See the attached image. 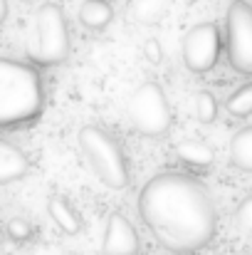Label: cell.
<instances>
[{
	"instance_id": "obj_9",
	"label": "cell",
	"mask_w": 252,
	"mask_h": 255,
	"mask_svg": "<svg viewBox=\"0 0 252 255\" xmlns=\"http://www.w3.org/2000/svg\"><path fill=\"white\" fill-rule=\"evenodd\" d=\"M30 173V159L10 141H0V183L7 186Z\"/></svg>"
},
{
	"instance_id": "obj_8",
	"label": "cell",
	"mask_w": 252,
	"mask_h": 255,
	"mask_svg": "<svg viewBox=\"0 0 252 255\" xmlns=\"http://www.w3.org/2000/svg\"><path fill=\"white\" fill-rule=\"evenodd\" d=\"M101 253L104 255H139L141 241L136 228L124 213H111L104 226L101 236Z\"/></svg>"
},
{
	"instance_id": "obj_18",
	"label": "cell",
	"mask_w": 252,
	"mask_h": 255,
	"mask_svg": "<svg viewBox=\"0 0 252 255\" xmlns=\"http://www.w3.org/2000/svg\"><path fill=\"white\" fill-rule=\"evenodd\" d=\"M235 223H238L240 231L252 233V193L250 196H245L243 203L238 206V211H235Z\"/></svg>"
},
{
	"instance_id": "obj_19",
	"label": "cell",
	"mask_w": 252,
	"mask_h": 255,
	"mask_svg": "<svg viewBox=\"0 0 252 255\" xmlns=\"http://www.w3.org/2000/svg\"><path fill=\"white\" fill-rule=\"evenodd\" d=\"M144 57H146L151 65H159V62H161L164 50H161V42H159L156 37H149V40L144 42Z\"/></svg>"
},
{
	"instance_id": "obj_6",
	"label": "cell",
	"mask_w": 252,
	"mask_h": 255,
	"mask_svg": "<svg viewBox=\"0 0 252 255\" xmlns=\"http://www.w3.org/2000/svg\"><path fill=\"white\" fill-rule=\"evenodd\" d=\"M228 62L235 72L252 77V5L238 0L228 7Z\"/></svg>"
},
{
	"instance_id": "obj_1",
	"label": "cell",
	"mask_w": 252,
	"mask_h": 255,
	"mask_svg": "<svg viewBox=\"0 0 252 255\" xmlns=\"http://www.w3.org/2000/svg\"><path fill=\"white\" fill-rule=\"evenodd\" d=\"M139 216L154 241L178 255L205 248L218 233V208L208 188L178 171L159 173L144 183Z\"/></svg>"
},
{
	"instance_id": "obj_12",
	"label": "cell",
	"mask_w": 252,
	"mask_h": 255,
	"mask_svg": "<svg viewBox=\"0 0 252 255\" xmlns=\"http://www.w3.org/2000/svg\"><path fill=\"white\" fill-rule=\"evenodd\" d=\"M114 20V7L109 0H84L80 7V22L86 30H104Z\"/></svg>"
},
{
	"instance_id": "obj_10",
	"label": "cell",
	"mask_w": 252,
	"mask_h": 255,
	"mask_svg": "<svg viewBox=\"0 0 252 255\" xmlns=\"http://www.w3.org/2000/svg\"><path fill=\"white\" fill-rule=\"evenodd\" d=\"M47 213H50L52 223H55L62 233L77 236V233L82 231V216H80V211H77L65 196L52 193V196L47 198Z\"/></svg>"
},
{
	"instance_id": "obj_11",
	"label": "cell",
	"mask_w": 252,
	"mask_h": 255,
	"mask_svg": "<svg viewBox=\"0 0 252 255\" xmlns=\"http://www.w3.org/2000/svg\"><path fill=\"white\" fill-rule=\"evenodd\" d=\"M170 10V0H129L126 2V20L134 25H156Z\"/></svg>"
},
{
	"instance_id": "obj_17",
	"label": "cell",
	"mask_w": 252,
	"mask_h": 255,
	"mask_svg": "<svg viewBox=\"0 0 252 255\" xmlns=\"http://www.w3.org/2000/svg\"><path fill=\"white\" fill-rule=\"evenodd\" d=\"M5 231H7V238H10L12 243H27V241L35 236V231H32V223H30L27 218H20V216L10 218Z\"/></svg>"
},
{
	"instance_id": "obj_20",
	"label": "cell",
	"mask_w": 252,
	"mask_h": 255,
	"mask_svg": "<svg viewBox=\"0 0 252 255\" xmlns=\"http://www.w3.org/2000/svg\"><path fill=\"white\" fill-rule=\"evenodd\" d=\"M7 20V0H0V22Z\"/></svg>"
},
{
	"instance_id": "obj_2",
	"label": "cell",
	"mask_w": 252,
	"mask_h": 255,
	"mask_svg": "<svg viewBox=\"0 0 252 255\" xmlns=\"http://www.w3.org/2000/svg\"><path fill=\"white\" fill-rule=\"evenodd\" d=\"M45 89L40 70L20 60H0V127L30 124L42 114Z\"/></svg>"
},
{
	"instance_id": "obj_7",
	"label": "cell",
	"mask_w": 252,
	"mask_h": 255,
	"mask_svg": "<svg viewBox=\"0 0 252 255\" xmlns=\"http://www.w3.org/2000/svg\"><path fill=\"white\" fill-rule=\"evenodd\" d=\"M220 47H223V42H220V27H218V22H213V20L198 22L183 37L180 57H183L185 70H190L193 75L210 72L218 65V60H220Z\"/></svg>"
},
{
	"instance_id": "obj_14",
	"label": "cell",
	"mask_w": 252,
	"mask_h": 255,
	"mask_svg": "<svg viewBox=\"0 0 252 255\" xmlns=\"http://www.w3.org/2000/svg\"><path fill=\"white\" fill-rule=\"evenodd\" d=\"M230 164L240 171L252 173V127L240 129L230 139Z\"/></svg>"
},
{
	"instance_id": "obj_16",
	"label": "cell",
	"mask_w": 252,
	"mask_h": 255,
	"mask_svg": "<svg viewBox=\"0 0 252 255\" xmlns=\"http://www.w3.org/2000/svg\"><path fill=\"white\" fill-rule=\"evenodd\" d=\"M228 112L238 119H248L252 114V82L250 85H243L238 92H233L225 102Z\"/></svg>"
},
{
	"instance_id": "obj_5",
	"label": "cell",
	"mask_w": 252,
	"mask_h": 255,
	"mask_svg": "<svg viewBox=\"0 0 252 255\" xmlns=\"http://www.w3.org/2000/svg\"><path fill=\"white\" fill-rule=\"evenodd\" d=\"M129 122L134 127V131H139L141 136H164L170 129L173 114H170V104L166 99V92L161 89L159 82H144L134 89L131 99H129Z\"/></svg>"
},
{
	"instance_id": "obj_15",
	"label": "cell",
	"mask_w": 252,
	"mask_h": 255,
	"mask_svg": "<svg viewBox=\"0 0 252 255\" xmlns=\"http://www.w3.org/2000/svg\"><path fill=\"white\" fill-rule=\"evenodd\" d=\"M193 112L200 124H213L218 119V99L213 97V92H208V89L198 92L193 99Z\"/></svg>"
},
{
	"instance_id": "obj_4",
	"label": "cell",
	"mask_w": 252,
	"mask_h": 255,
	"mask_svg": "<svg viewBox=\"0 0 252 255\" xmlns=\"http://www.w3.org/2000/svg\"><path fill=\"white\" fill-rule=\"evenodd\" d=\"M70 55V30L65 12L57 2H45L32 25V35L27 42V60L35 67H55L62 65Z\"/></svg>"
},
{
	"instance_id": "obj_3",
	"label": "cell",
	"mask_w": 252,
	"mask_h": 255,
	"mask_svg": "<svg viewBox=\"0 0 252 255\" xmlns=\"http://www.w3.org/2000/svg\"><path fill=\"white\" fill-rule=\"evenodd\" d=\"M77 144L89 169L106 188L124 191L129 186V164L124 149L106 129L96 124H84L77 134Z\"/></svg>"
},
{
	"instance_id": "obj_13",
	"label": "cell",
	"mask_w": 252,
	"mask_h": 255,
	"mask_svg": "<svg viewBox=\"0 0 252 255\" xmlns=\"http://www.w3.org/2000/svg\"><path fill=\"white\" fill-rule=\"evenodd\" d=\"M175 156L193 169H210L215 161V151L200 141H180L175 146Z\"/></svg>"
}]
</instances>
